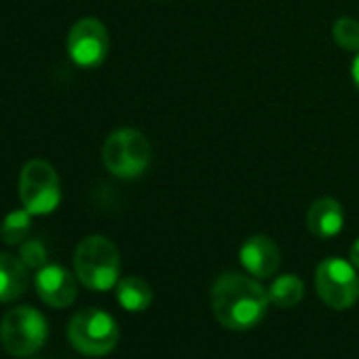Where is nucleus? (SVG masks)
Listing matches in <instances>:
<instances>
[{
	"label": "nucleus",
	"mask_w": 359,
	"mask_h": 359,
	"mask_svg": "<svg viewBox=\"0 0 359 359\" xmlns=\"http://www.w3.org/2000/svg\"><path fill=\"white\" fill-rule=\"evenodd\" d=\"M20 258L28 269H43L47 264V250L39 239H26L20 248Z\"/></svg>",
	"instance_id": "17"
},
{
	"label": "nucleus",
	"mask_w": 359,
	"mask_h": 359,
	"mask_svg": "<svg viewBox=\"0 0 359 359\" xmlns=\"http://www.w3.org/2000/svg\"><path fill=\"white\" fill-rule=\"evenodd\" d=\"M306 229L317 239H332L344 226V212L342 205L332 197H321L311 203L306 210Z\"/></svg>",
	"instance_id": "11"
},
{
	"label": "nucleus",
	"mask_w": 359,
	"mask_h": 359,
	"mask_svg": "<svg viewBox=\"0 0 359 359\" xmlns=\"http://www.w3.org/2000/svg\"><path fill=\"white\" fill-rule=\"evenodd\" d=\"M351 79H353V83H355V87L359 91V51L355 53V57L351 62Z\"/></svg>",
	"instance_id": "18"
},
{
	"label": "nucleus",
	"mask_w": 359,
	"mask_h": 359,
	"mask_svg": "<svg viewBox=\"0 0 359 359\" xmlns=\"http://www.w3.org/2000/svg\"><path fill=\"white\" fill-rule=\"evenodd\" d=\"M70 60L81 68H97L104 64L110 51V36L106 26L97 18L79 20L66 39Z\"/></svg>",
	"instance_id": "8"
},
{
	"label": "nucleus",
	"mask_w": 359,
	"mask_h": 359,
	"mask_svg": "<svg viewBox=\"0 0 359 359\" xmlns=\"http://www.w3.org/2000/svg\"><path fill=\"white\" fill-rule=\"evenodd\" d=\"M74 275L93 292L116 287L121 275V254L116 245L102 235L85 237L74 250Z\"/></svg>",
	"instance_id": "2"
},
{
	"label": "nucleus",
	"mask_w": 359,
	"mask_h": 359,
	"mask_svg": "<svg viewBox=\"0 0 359 359\" xmlns=\"http://www.w3.org/2000/svg\"><path fill=\"white\" fill-rule=\"evenodd\" d=\"M152 158V148L146 135L137 129H116L112 131L102 148L104 167L123 180L142 175Z\"/></svg>",
	"instance_id": "3"
},
{
	"label": "nucleus",
	"mask_w": 359,
	"mask_h": 359,
	"mask_svg": "<svg viewBox=\"0 0 359 359\" xmlns=\"http://www.w3.org/2000/svg\"><path fill=\"white\" fill-rule=\"evenodd\" d=\"M28 287V266L22 258L0 252V302L18 300Z\"/></svg>",
	"instance_id": "12"
},
{
	"label": "nucleus",
	"mask_w": 359,
	"mask_h": 359,
	"mask_svg": "<svg viewBox=\"0 0 359 359\" xmlns=\"http://www.w3.org/2000/svg\"><path fill=\"white\" fill-rule=\"evenodd\" d=\"M152 287L142 277H125L116 283V300L129 313L146 311L152 304Z\"/></svg>",
	"instance_id": "13"
},
{
	"label": "nucleus",
	"mask_w": 359,
	"mask_h": 359,
	"mask_svg": "<svg viewBox=\"0 0 359 359\" xmlns=\"http://www.w3.org/2000/svg\"><path fill=\"white\" fill-rule=\"evenodd\" d=\"M49 336L47 319L34 306H15L0 321V342L15 357H30L43 348Z\"/></svg>",
	"instance_id": "5"
},
{
	"label": "nucleus",
	"mask_w": 359,
	"mask_h": 359,
	"mask_svg": "<svg viewBox=\"0 0 359 359\" xmlns=\"http://www.w3.org/2000/svg\"><path fill=\"white\" fill-rule=\"evenodd\" d=\"M20 199L32 216H47L62 203L60 175L51 163L32 158L20 173Z\"/></svg>",
	"instance_id": "6"
},
{
	"label": "nucleus",
	"mask_w": 359,
	"mask_h": 359,
	"mask_svg": "<svg viewBox=\"0 0 359 359\" xmlns=\"http://www.w3.org/2000/svg\"><path fill=\"white\" fill-rule=\"evenodd\" d=\"M34 287L39 298L51 309H66L74 304L79 287L76 277L62 264H45L34 277Z\"/></svg>",
	"instance_id": "9"
},
{
	"label": "nucleus",
	"mask_w": 359,
	"mask_h": 359,
	"mask_svg": "<svg viewBox=\"0 0 359 359\" xmlns=\"http://www.w3.org/2000/svg\"><path fill=\"white\" fill-rule=\"evenodd\" d=\"M315 287L319 298L336 311L348 309L359 296V277L353 262L342 258H325L317 264Z\"/></svg>",
	"instance_id": "7"
},
{
	"label": "nucleus",
	"mask_w": 359,
	"mask_h": 359,
	"mask_svg": "<svg viewBox=\"0 0 359 359\" xmlns=\"http://www.w3.org/2000/svg\"><path fill=\"white\" fill-rule=\"evenodd\" d=\"M118 338V323L102 309H83L68 323L70 344L87 357H104L112 353Z\"/></svg>",
	"instance_id": "4"
},
{
	"label": "nucleus",
	"mask_w": 359,
	"mask_h": 359,
	"mask_svg": "<svg viewBox=\"0 0 359 359\" xmlns=\"http://www.w3.org/2000/svg\"><path fill=\"white\" fill-rule=\"evenodd\" d=\"M334 43L344 51H359V22L353 18H340L332 28Z\"/></svg>",
	"instance_id": "16"
},
{
	"label": "nucleus",
	"mask_w": 359,
	"mask_h": 359,
	"mask_svg": "<svg viewBox=\"0 0 359 359\" xmlns=\"http://www.w3.org/2000/svg\"><path fill=\"white\" fill-rule=\"evenodd\" d=\"M269 292V300L279 306V309H292L296 306L302 296H304V283L298 275H281L277 277L271 287L266 290Z\"/></svg>",
	"instance_id": "14"
},
{
	"label": "nucleus",
	"mask_w": 359,
	"mask_h": 359,
	"mask_svg": "<svg viewBox=\"0 0 359 359\" xmlns=\"http://www.w3.org/2000/svg\"><path fill=\"white\" fill-rule=\"evenodd\" d=\"M351 262H353V266L359 271V239L351 245Z\"/></svg>",
	"instance_id": "19"
},
{
	"label": "nucleus",
	"mask_w": 359,
	"mask_h": 359,
	"mask_svg": "<svg viewBox=\"0 0 359 359\" xmlns=\"http://www.w3.org/2000/svg\"><path fill=\"white\" fill-rule=\"evenodd\" d=\"M32 229V214L24 210H15L5 216L3 224H0V239L7 245H22Z\"/></svg>",
	"instance_id": "15"
},
{
	"label": "nucleus",
	"mask_w": 359,
	"mask_h": 359,
	"mask_svg": "<svg viewBox=\"0 0 359 359\" xmlns=\"http://www.w3.org/2000/svg\"><path fill=\"white\" fill-rule=\"evenodd\" d=\"M239 260L252 277L266 279V277H273L277 273L279 262H281V254H279L277 243L271 237L254 235L241 245Z\"/></svg>",
	"instance_id": "10"
},
{
	"label": "nucleus",
	"mask_w": 359,
	"mask_h": 359,
	"mask_svg": "<svg viewBox=\"0 0 359 359\" xmlns=\"http://www.w3.org/2000/svg\"><path fill=\"white\" fill-rule=\"evenodd\" d=\"M269 292L241 273H224L212 287V309L220 325L231 332H248L256 327L269 311Z\"/></svg>",
	"instance_id": "1"
}]
</instances>
